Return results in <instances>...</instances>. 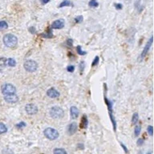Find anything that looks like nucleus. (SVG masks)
Returning <instances> with one entry per match:
<instances>
[{"label": "nucleus", "mask_w": 154, "mask_h": 154, "mask_svg": "<svg viewBox=\"0 0 154 154\" xmlns=\"http://www.w3.org/2000/svg\"><path fill=\"white\" fill-rule=\"evenodd\" d=\"M3 43L8 47H14L18 43V38L13 34H7L3 37Z\"/></svg>", "instance_id": "nucleus-1"}, {"label": "nucleus", "mask_w": 154, "mask_h": 154, "mask_svg": "<svg viewBox=\"0 0 154 154\" xmlns=\"http://www.w3.org/2000/svg\"><path fill=\"white\" fill-rule=\"evenodd\" d=\"M43 134L48 140H56L60 136L59 132L53 128H47L43 131Z\"/></svg>", "instance_id": "nucleus-2"}, {"label": "nucleus", "mask_w": 154, "mask_h": 154, "mask_svg": "<svg viewBox=\"0 0 154 154\" xmlns=\"http://www.w3.org/2000/svg\"><path fill=\"white\" fill-rule=\"evenodd\" d=\"M50 115L54 119H60L64 116V112L61 108L58 106H54L50 110Z\"/></svg>", "instance_id": "nucleus-3"}, {"label": "nucleus", "mask_w": 154, "mask_h": 154, "mask_svg": "<svg viewBox=\"0 0 154 154\" xmlns=\"http://www.w3.org/2000/svg\"><path fill=\"white\" fill-rule=\"evenodd\" d=\"M23 67L28 72H35L38 69V63L35 60H29L24 62Z\"/></svg>", "instance_id": "nucleus-4"}, {"label": "nucleus", "mask_w": 154, "mask_h": 154, "mask_svg": "<svg viewBox=\"0 0 154 154\" xmlns=\"http://www.w3.org/2000/svg\"><path fill=\"white\" fill-rule=\"evenodd\" d=\"M2 92L4 95L10 94H15L16 88L11 84H4L2 86Z\"/></svg>", "instance_id": "nucleus-5"}, {"label": "nucleus", "mask_w": 154, "mask_h": 154, "mask_svg": "<svg viewBox=\"0 0 154 154\" xmlns=\"http://www.w3.org/2000/svg\"><path fill=\"white\" fill-rule=\"evenodd\" d=\"M25 110L29 115H35L38 112V107L34 104H27L25 106Z\"/></svg>", "instance_id": "nucleus-6"}, {"label": "nucleus", "mask_w": 154, "mask_h": 154, "mask_svg": "<svg viewBox=\"0 0 154 154\" xmlns=\"http://www.w3.org/2000/svg\"><path fill=\"white\" fill-rule=\"evenodd\" d=\"M152 41H153V38L151 37V38H149V40L148 41V43H146L145 47H144V50H143V52H141L140 55V61L144 59V58L145 57V55H147V53H148V52H149V48L151 47V46H152Z\"/></svg>", "instance_id": "nucleus-7"}, {"label": "nucleus", "mask_w": 154, "mask_h": 154, "mask_svg": "<svg viewBox=\"0 0 154 154\" xmlns=\"http://www.w3.org/2000/svg\"><path fill=\"white\" fill-rule=\"evenodd\" d=\"M4 100L9 104H15L18 101V96L16 94H10L4 96Z\"/></svg>", "instance_id": "nucleus-8"}, {"label": "nucleus", "mask_w": 154, "mask_h": 154, "mask_svg": "<svg viewBox=\"0 0 154 154\" xmlns=\"http://www.w3.org/2000/svg\"><path fill=\"white\" fill-rule=\"evenodd\" d=\"M64 20L63 19H58V20H55L52 23L51 28L52 29H62L64 27Z\"/></svg>", "instance_id": "nucleus-9"}, {"label": "nucleus", "mask_w": 154, "mask_h": 154, "mask_svg": "<svg viewBox=\"0 0 154 154\" xmlns=\"http://www.w3.org/2000/svg\"><path fill=\"white\" fill-rule=\"evenodd\" d=\"M47 95L49 96L50 98H57V97H59L60 94L55 88H51L47 90Z\"/></svg>", "instance_id": "nucleus-10"}, {"label": "nucleus", "mask_w": 154, "mask_h": 154, "mask_svg": "<svg viewBox=\"0 0 154 154\" xmlns=\"http://www.w3.org/2000/svg\"><path fill=\"white\" fill-rule=\"evenodd\" d=\"M70 114H71V117L73 120H75L78 118L79 117V110L75 106H72L70 108Z\"/></svg>", "instance_id": "nucleus-11"}, {"label": "nucleus", "mask_w": 154, "mask_h": 154, "mask_svg": "<svg viewBox=\"0 0 154 154\" xmlns=\"http://www.w3.org/2000/svg\"><path fill=\"white\" fill-rule=\"evenodd\" d=\"M77 131V124L75 122L71 123L68 125V128H67V132H68L69 135H73Z\"/></svg>", "instance_id": "nucleus-12"}, {"label": "nucleus", "mask_w": 154, "mask_h": 154, "mask_svg": "<svg viewBox=\"0 0 154 154\" xmlns=\"http://www.w3.org/2000/svg\"><path fill=\"white\" fill-rule=\"evenodd\" d=\"M88 118H87V117L84 115V117H82V120H81L80 127H81V129H87V127H88Z\"/></svg>", "instance_id": "nucleus-13"}, {"label": "nucleus", "mask_w": 154, "mask_h": 154, "mask_svg": "<svg viewBox=\"0 0 154 154\" xmlns=\"http://www.w3.org/2000/svg\"><path fill=\"white\" fill-rule=\"evenodd\" d=\"M7 58H1L0 59V71H2L3 69H4L5 67H7Z\"/></svg>", "instance_id": "nucleus-14"}, {"label": "nucleus", "mask_w": 154, "mask_h": 154, "mask_svg": "<svg viewBox=\"0 0 154 154\" xmlns=\"http://www.w3.org/2000/svg\"><path fill=\"white\" fill-rule=\"evenodd\" d=\"M53 154H67V151L63 149H55Z\"/></svg>", "instance_id": "nucleus-15"}, {"label": "nucleus", "mask_w": 154, "mask_h": 154, "mask_svg": "<svg viewBox=\"0 0 154 154\" xmlns=\"http://www.w3.org/2000/svg\"><path fill=\"white\" fill-rule=\"evenodd\" d=\"M7 132V126L3 124V123H1L0 122V134H3V133H6Z\"/></svg>", "instance_id": "nucleus-16"}, {"label": "nucleus", "mask_w": 154, "mask_h": 154, "mask_svg": "<svg viewBox=\"0 0 154 154\" xmlns=\"http://www.w3.org/2000/svg\"><path fill=\"white\" fill-rule=\"evenodd\" d=\"M139 120V116L138 113H134L132 116V124H136Z\"/></svg>", "instance_id": "nucleus-17"}, {"label": "nucleus", "mask_w": 154, "mask_h": 154, "mask_svg": "<svg viewBox=\"0 0 154 154\" xmlns=\"http://www.w3.org/2000/svg\"><path fill=\"white\" fill-rule=\"evenodd\" d=\"M8 27V24L6 21H0V31H3Z\"/></svg>", "instance_id": "nucleus-18"}, {"label": "nucleus", "mask_w": 154, "mask_h": 154, "mask_svg": "<svg viewBox=\"0 0 154 154\" xmlns=\"http://www.w3.org/2000/svg\"><path fill=\"white\" fill-rule=\"evenodd\" d=\"M7 65L10 67H15L16 65V61L13 58H10L7 60Z\"/></svg>", "instance_id": "nucleus-19"}, {"label": "nucleus", "mask_w": 154, "mask_h": 154, "mask_svg": "<svg viewBox=\"0 0 154 154\" xmlns=\"http://www.w3.org/2000/svg\"><path fill=\"white\" fill-rule=\"evenodd\" d=\"M72 5V3L69 1V0H63V1L60 4L59 7H68V6H71Z\"/></svg>", "instance_id": "nucleus-20"}, {"label": "nucleus", "mask_w": 154, "mask_h": 154, "mask_svg": "<svg viewBox=\"0 0 154 154\" xmlns=\"http://www.w3.org/2000/svg\"><path fill=\"white\" fill-rule=\"evenodd\" d=\"M41 36H42V37H43V38H52V36H53V35H52V31L51 30H49L47 32H46V33H44V34H42V35H41Z\"/></svg>", "instance_id": "nucleus-21"}, {"label": "nucleus", "mask_w": 154, "mask_h": 154, "mask_svg": "<svg viewBox=\"0 0 154 154\" xmlns=\"http://www.w3.org/2000/svg\"><path fill=\"white\" fill-rule=\"evenodd\" d=\"M141 131V129H140V125H137V126L135 127V129H134V134L136 137H138L140 135V132Z\"/></svg>", "instance_id": "nucleus-22"}, {"label": "nucleus", "mask_w": 154, "mask_h": 154, "mask_svg": "<svg viewBox=\"0 0 154 154\" xmlns=\"http://www.w3.org/2000/svg\"><path fill=\"white\" fill-rule=\"evenodd\" d=\"M88 5L91 7H97L99 6V3H97L96 0H91V1L89 2V3H88Z\"/></svg>", "instance_id": "nucleus-23"}, {"label": "nucleus", "mask_w": 154, "mask_h": 154, "mask_svg": "<svg viewBox=\"0 0 154 154\" xmlns=\"http://www.w3.org/2000/svg\"><path fill=\"white\" fill-rule=\"evenodd\" d=\"M76 50H77V53H78L79 55H84L86 54V52H84V51L81 49V47H80V46H77Z\"/></svg>", "instance_id": "nucleus-24"}, {"label": "nucleus", "mask_w": 154, "mask_h": 154, "mask_svg": "<svg viewBox=\"0 0 154 154\" xmlns=\"http://www.w3.org/2000/svg\"><path fill=\"white\" fill-rule=\"evenodd\" d=\"M26 127V123L23 122V121H21V122H19L18 124H16V128L18 129H22V128H24Z\"/></svg>", "instance_id": "nucleus-25"}, {"label": "nucleus", "mask_w": 154, "mask_h": 154, "mask_svg": "<svg viewBox=\"0 0 154 154\" xmlns=\"http://www.w3.org/2000/svg\"><path fill=\"white\" fill-rule=\"evenodd\" d=\"M83 19H84L83 16H82V15H80V16H77V17L75 18V21L77 23H81V22L83 21Z\"/></svg>", "instance_id": "nucleus-26"}, {"label": "nucleus", "mask_w": 154, "mask_h": 154, "mask_svg": "<svg viewBox=\"0 0 154 154\" xmlns=\"http://www.w3.org/2000/svg\"><path fill=\"white\" fill-rule=\"evenodd\" d=\"M67 72H73L75 71V67L73 65H69V66H67Z\"/></svg>", "instance_id": "nucleus-27"}, {"label": "nucleus", "mask_w": 154, "mask_h": 154, "mask_svg": "<svg viewBox=\"0 0 154 154\" xmlns=\"http://www.w3.org/2000/svg\"><path fill=\"white\" fill-rule=\"evenodd\" d=\"M98 63H99V57L96 56V57H95V59H94V60H93V62H92V66L94 67V66H95V65H97Z\"/></svg>", "instance_id": "nucleus-28"}, {"label": "nucleus", "mask_w": 154, "mask_h": 154, "mask_svg": "<svg viewBox=\"0 0 154 154\" xmlns=\"http://www.w3.org/2000/svg\"><path fill=\"white\" fill-rule=\"evenodd\" d=\"M67 46H69V47H72L73 40H72V38H68V40H67Z\"/></svg>", "instance_id": "nucleus-29"}, {"label": "nucleus", "mask_w": 154, "mask_h": 154, "mask_svg": "<svg viewBox=\"0 0 154 154\" xmlns=\"http://www.w3.org/2000/svg\"><path fill=\"white\" fill-rule=\"evenodd\" d=\"M147 131H148V132H149V134L150 135V136H152V126H149L148 127V129H147Z\"/></svg>", "instance_id": "nucleus-30"}, {"label": "nucleus", "mask_w": 154, "mask_h": 154, "mask_svg": "<svg viewBox=\"0 0 154 154\" xmlns=\"http://www.w3.org/2000/svg\"><path fill=\"white\" fill-rule=\"evenodd\" d=\"M115 7H116V9H117V10H121L123 6L120 3H116L115 4Z\"/></svg>", "instance_id": "nucleus-31"}, {"label": "nucleus", "mask_w": 154, "mask_h": 154, "mask_svg": "<svg viewBox=\"0 0 154 154\" xmlns=\"http://www.w3.org/2000/svg\"><path fill=\"white\" fill-rule=\"evenodd\" d=\"M144 144V140L143 139H139L138 141H137V145L140 146L141 144Z\"/></svg>", "instance_id": "nucleus-32"}, {"label": "nucleus", "mask_w": 154, "mask_h": 154, "mask_svg": "<svg viewBox=\"0 0 154 154\" xmlns=\"http://www.w3.org/2000/svg\"><path fill=\"white\" fill-rule=\"evenodd\" d=\"M29 31H31V33H35V27H30V28H29Z\"/></svg>", "instance_id": "nucleus-33"}, {"label": "nucleus", "mask_w": 154, "mask_h": 154, "mask_svg": "<svg viewBox=\"0 0 154 154\" xmlns=\"http://www.w3.org/2000/svg\"><path fill=\"white\" fill-rule=\"evenodd\" d=\"M41 1H42V3H43V4H46V3H49L50 0H41Z\"/></svg>", "instance_id": "nucleus-34"}, {"label": "nucleus", "mask_w": 154, "mask_h": 154, "mask_svg": "<svg viewBox=\"0 0 154 154\" xmlns=\"http://www.w3.org/2000/svg\"><path fill=\"white\" fill-rule=\"evenodd\" d=\"M121 146H122V147L124 148V149L125 150V152H128V150H127V149H126V147H125V146L124 145V144H121Z\"/></svg>", "instance_id": "nucleus-35"}, {"label": "nucleus", "mask_w": 154, "mask_h": 154, "mask_svg": "<svg viewBox=\"0 0 154 154\" xmlns=\"http://www.w3.org/2000/svg\"><path fill=\"white\" fill-rule=\"evenodd\" d=\"M147 154H152L151 152H149V153H147Z\"/></svg>", "instance_id": "nucleus-36"}]
</instances>
